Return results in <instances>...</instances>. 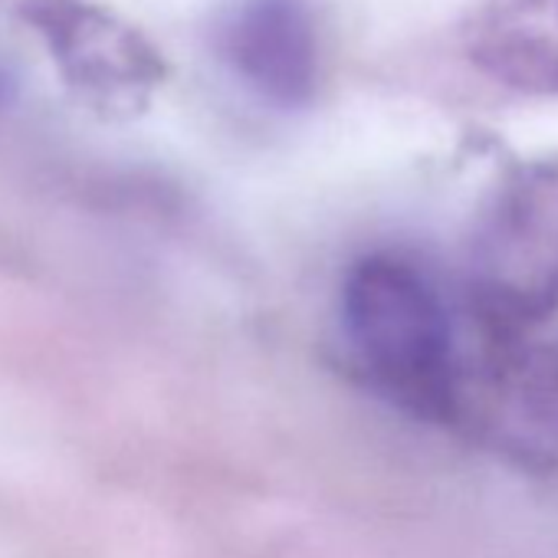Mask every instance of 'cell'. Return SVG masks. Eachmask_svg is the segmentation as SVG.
I'll use <instances>...</instances> for the list:
<instances>
[{"label":"cell","instance_id":"cell-1","mask_svg":"<svg viewBox=\"0 0 558 558\" xmlns=\"http://www.w3.org/2000/svg\"><path fill=\"white\" fill-rule=\"evenodd\" d=\"M339 319L362 381L381 401L430 424L453 417V316L424 263L395 250L359 256L342 279Z\"/></svg>","mask_w":558,"mask_h":558},{"label":"cell","instance_id":"cell-3","mask_svg":"<svg viewBox=\"0 0 558 558\" xmlns=\"http://www.w3.org/2000/svg\"><path fill=\"white\" fill-rule=\"evenodd\" d=\"M230 73L266 106L296 112L319 89V27L310 0H236L217 27Z\"/></svg>","mask_w":558,"mask_h":558},{"label":"cell","instance_id":"cell-2","mask_svg":"<svg viewBox=\"0 0 558 558\" xmlns=\"http://www.w3.org/2000/svg\"><path fill=\"white\" fill-rule=\"evenodd\" d=\"M466 300L499 332L558 313V165H525L489 194L470 236Z\"/></svg>","mask_w":558,"mask_h":558},{"label":"cell","instance_id":"cell-4","mask_svg":"<svg viewBox=\"0 0 558 558\" xmlns=\"http://www.w3.org/2000/svg\"><path fill=\"white\" fill-rule=\"evenodd\" d=\"M466 50L506 89L558 96V0H480Z\"/></svg>","mask_w":558,"mask_h":558}]
</instances>
